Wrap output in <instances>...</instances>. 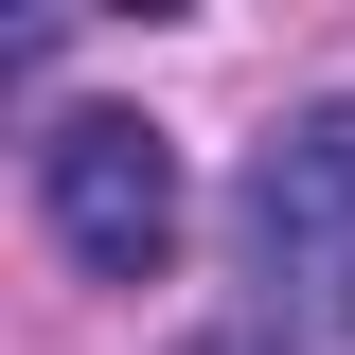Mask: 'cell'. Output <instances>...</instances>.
Instances as JSON below:
<instances>
[{
  "label": "cell",
  "mask_w": 355,
  "mask_h": 355,
  "mask_svg": "<svg viewBox=\"0 0 355 355\" xmlns=\"http://www.w3.org/2000/svg\"><path fill=\"white\" fill-rule=\"evenodd\" d=\"M249 284H266L284 355L355 338V89H320V107H284L249 142Z\"/></svg>",
  "instance_id": "1"
},
{
  "label": "cell",
  "mask_w": 355,
  "mask_h": 355,
  "mask_svg": "<svg viewBox=\"0 0 355 355\" xmlns=\"http://www.w3.org/2000/svg\"><path fill=\"white\" fill-rule=\"evenodd\" d=\"M36 231L89 284H160L178 266V142L142 107H53L36 125Z\"/></svg>",
  "instance_id": "2"
}]
</instances>
